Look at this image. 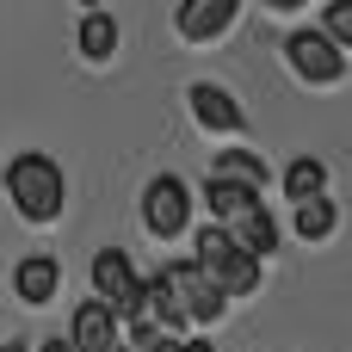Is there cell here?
Returning a JSON list of instances; mask_svg holds the SVG:
<instances>
[{"label": "cell", "instance_id": "obj_4", "mask_svg": "<svg viewBox=\"0 0 352 352\" xmlns=\"http://www.w3.org/2000/svg\"><path fill=\"white\" fill-rule=\"evenodd\" d=\"M186 223H192V192H186V179H173V173L148 179V186H142V229L161 235V241H173V235H186Z\"/></svg>", "mask_w": 352, "mask_h": 352}, {"label": "cell", "instance_id": "obj_21", "mask_svg": "<svg viewBox=\"0 0 352 352\" xmlns=\"http://www.w3.org/2000/svg\"><path fill=\"white\" fill-rule=\"evenodd\" d=\"M118 352H130V346H118Z\"/></svg>", "mask_w": 352, "mask_h": 352}, {"label": "cell", "instance_id": "obj_12", "mask_svg": "<svg viewBox=\"0 0 352 352\" xmlns=\"http://www.w3.org/2000/svg\"><path fill=\"white\" fill-rule=\"evenodd\" d=\"M74 43H80L87 62H111V56H118V19H111V12H87L80 31H74Z\"/></svg>", "mask_w": 352, "mask_h": 352}, {"label": "cell", "instance_id": "obj_5", "mask_svg": "<svg viewBox=\"0 0 352 352\" xmlns=\"http://www.w3.org/2000/svg\"><path fill=\"white\" fill-rule=\"evenodd\" d=\"M285 62H291L297 80H309V87H334V80L346 74V56H340L322 31H291V37H285Z\"/></svg>", "mask_w": 352, "mask_h": 352}, {"label": "cell", "instance_id": "obj_7", "mask_svg": "<svg viewBox=\"0 0 352 352\" xmlns=\"http://www.w3.org/2000/svg\"><path fill=\"white\" fill-rule=\"evenodd\" d=\"M186 99H192V118H198L204 130H217V136H241V130H248V118H241V105H235V99H229L223 87H210V80H198V87H192Z\"/></svg>", "mask_w": 352, "mask_h": 352}, {"label": "cell", "instance_id": "obj_16", "mask_svg": "<svg viewBox=\"0 0 352 352\" xmlns=\"http://www.w3.org/2000/svg\"><path fill=\"white\" fill-rule=\"evenodd\" d=\"M322 37H328V43L340 50V56L352 50V0H334V6L322 12Z\"/></svg>", "mask_w": 352, "mask_h": 352}, {"label": "cell", "instance_id": "obj_15", "mask_svg": "<svg viewBox=\"0 0 352 352\" xmlns=\"http://www.w3.org/2000/svg\"><path fill=\"white\" fill-rule=\"evenodd\" d=\"M334 223H340L334 198H309V204H297V235H303V241H328Z\"/></svg>", "mask_w": 352, "mask_h": 352}, {"label": "cell", "instance_id": "obj_3", "mask_svg": "<svg viewBox=\"0 0 352 352\" xmlns=\"http://www.w3.org/2000/svg\"><path fill=\"white\" fill-rule=\"evenodd\" d=\"M155 278H161V285H167V297L179 303L186 328H192V322H204V328H210V322H223V316H229V303L217 297V285H210V278H204L192 260H173V266H161Z\"/></svg>", "mask_w": 352, "mask_h": 352}, {"label": "cell", "instance_id": "obj_11", "mask_svg": "<svg viewBox=\"0 0 352 352\" xmlns=\"http://www.w3.org/2000/svg\"><path fill=\"white\" fill-rule=\"evenodd\" d=\"M210 179L241 186V192H254V198H260V186H266V161H260L254 148H223V155H217V167H210Z\"/></svg>", "mask_w": 352, "mask_h": 352}, {"label": "cell", "instance_id": "obj_14", "mask_svg": "<svg viewBox=\"0 0 352 352\" xmlns=\"http://www.w3.org/2000/svg\"><path fill=\"white\" fill-rule=\"evenodd\" d=\"M204 198H210V217H217L223 229H229L241 210H254V204H260L254 192H241V186H223V179H210V186H204Z\"/></svg>", "mask_w": 352, "mask_h": 352}, {"label": "cell", "instance_id": "obj_18", "mask_svg": "<svg viewBox=\"0 0 352 352\" xmlns=\"http://www.w3.org/2000/svg\"><path fill=\"white\" fill-rule=\"evenodd\" d=\"M179 352H217L210 340H179Z\"/></svg>", "mask_w": 352, "mask_h": 352}, {"label": "cell", "instance_id": "obj_2", "mask_svg": "<svg viewBox=\"0 0 352 352\" xmlns=\"http://www.w3.org/2000/svg\"><path fill=\"white\" fill-rule=\"evenodd\" d=\"M192 266L217 285V297H223V303H235V297L260 291V260H248V254L229 241V229H204V235H198Z\"/></svg>", "mask_w": 352, "mask_h": 352}, {"label": "cell", "instance_id": "obj_9", "mask_svg": "<svg viewBox=\"0 0 352 352\" xmlns=\"http://www.w3.org/2000/svg\"><path fill=\"white\" fill-rule=\"evenodd\" d=\"M229 25H235V0H186L179 6V37H192V43H210Z\"/></svg>", "mask_w": 352, "mask_h": 352}, {"label": "cell", "instance_id": "obj_1", "mask_svg": "<svg viewBox=\"0 0 352 352\" xmlns=\"http://www.w3.org/2000/svg\"><path fill=\"white\" fill-rule=\"evenodd\" d=\"M6 198H12V210L25 223H56L62 204H68V179H62V167L50 155L25 148V155L6 161Z\"/></svg>", "mask_w": 352, "mask_h": 352}, {"label": "cell", "instance_id": "obj_13", "mask_svg": "<svg viewBox=\"0 0 352 352\" xmlns=\"http://www.w3.org/2000/svg\"><path fill=\"white\" fill-rule=\"evenodd\" d=\"M285 198H297V204H309V198H328V167H322L316 155L291 161V167H285Z\"/></svg>", "mask_w": 352, "mask_h": 352}, {"label": "cell", "instance_id": "obj_17", "mask_svg": "<svg viewBox=\"0 0 352 352\" xmlns=\"http://www.w3.org/2000/svg\"><path fill=\"white\" fill-rule=\"evenodd\" d=\"M130 352H179V340L161 334V328H148V322H136L130 328Z\"/></svg>", "mask_w": 352, "mask_h": 352}, {"label": "cell", "instance_id": "obj_10", "mask_svg": "<svg viewBox=\"0 0 352 352\" xmlns=\"http://www.w3.org/2000/svg\"><path fill=\"white\" fill-rule=\"evenodd\" d=\"M229 241L248 254V260H266L272 248H278V223H272V210L266 204H254V210H241L235 223H229Z\"/></svg>", "mask_w": 352, "mask_h": 352}, {"label": "cell", "instance_id": "obj_19", "mask_svg": "<svg viewBox=\"0 0 352 352\" xmlns=\"http://www.w3.org/2000/svg\"><path fill=\"white\" fill-rule=\"evenodd\" d=\"M37 352H68V340H43V346H37Z\"/></svg>", "mask_w": 352, "mask_h": 352}, {"label": "cell", "instance_id": "obj_20", "mask_svg": "<svg viewBox=\"0 0 352 352\" xmlns=\"http://www.w3.org/2000/svg\"><path fill=\"white\" fill-rule=\"evenodd\" d=\"M0 352H31V346H19V340H12V346H0Z\"/></svg>", "mask_w": 352, "mask_h": 352}, {"label": "cell", "instance_id": "obj_8", "mask_svg": "<svg viewBox=\"0 0 352 352\" xmlns=\"http://www.w3.org/2000/svg\"><path fill=\"white\" fill-rule=\"evenodd\" d=\"M12 291H19L31 309L56 303V297H62V260H50V254H31V260H19V266H12Z\"/></svg>", "mask_w": 352, "mask_h": 352}, {"label": "cell", "instance_id": "obj_6", "mask_svg": "<svg viewBox=\"0 0 352 352\" xmlns=\"http://www.w3.org/2000/svg\"><path fill=\"white\" fill-rule=\"evenodd\" d=\"M124 346V328L105 303H80L74 309V328H68V352H118Z\"/></svg>", "mask_w": 352, "mask_h": 352}]
</instances>
